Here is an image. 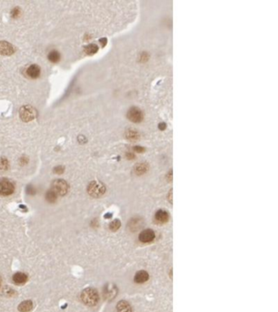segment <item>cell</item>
I'll return each mask as SVG.
<instances>
[{
    "label": "cell",
    "instance_id": "3957f363",
    "mask_svg": "<svg viewBox=\"0 0 278 312\" xmlns=\"http://www.w3.org/2000/svg\"><path fill=\"white\" fill-rule=\"evenodd\" d=\"M105 186L100 181H91L87 186V192L94 198L101 197L105 193Z\"/></svg>",
    "mask_w": 278,
    "mask_h": 312
},
{
    "label": "cell",
    "instance_id": "4fadbf2b",
    "mask_svg": "<svg viewBox=\"0 0 278 312\" xmlns=\"http://www.w3.org/2000/svg\"><path fill=\"white\" fill-rule=\"evenodd\" d=\"M33 302L30 300L24 301L18 306V310L21 312H30L33 310Z\"/></svg>",
    "mask_w": 278,
    "mask_h": 312
},
{
    "label": "cell",
    "instance_id": "5bb4252c",
    "mask_svg": "<svg viewBox=\"0 0 278 312\" xmlns=\"http://www.w3.org/2000/svg\"><path fill=\"white\" fill-rule=\"evenodd\" d=\"M149 280V274L145 271H140L135 275V281L137 283H144Z\"/></svg>",
    "mask_w": 278,
    "mask_h": 312
},
{
    "label": "cell",
    "instance_id": "ffe728a7",
    "mask_svg": "<svg viewBox=\"0 0 278 312\" xmlns=\"http://www.w3.org/2000/svg\"><path fill=\"white\" fill-rule=\"evenodd\" d=\"M121 226V222L118 220H114L109 224V229L111 231H117Z\"/></svg>",
    "mask_w": 278,
    "mask_h": 312
},
{
    "label": "cell",
    "instance_id": "f546056e",
    "mask_svg": "<svg viewBox=\"0 0 278 312\" xmlns=\"http://www.w3.org/2000/svg\"><path fill=\"white\" fill-rule=\"evenodd\" d=\"M135 149H136V151H138V152H141L143 150V148H141V147H136Z\"/></svg>",
    "mask_w": 278,
    "mask_h": 312
},
{
    "label": "cell",
    "instance_id": "f1b7e54d",
    "mask_svg": "<svg viewBox=\"0 0 278 312\" xmlns=\"http://www.w3.org/2000/svg\"><path fill=\"white\" fill-rule=\"evenodd\" d=\"M111 216H112V214H111V213H107V214H105V218L108 219V218H110Z\"/></svg>",
    "mask_w": 278,
    "mask_h": 312
},
{
    "label": "cell",
    "instance_id": "44dd1931",
    "mask_svg": "<svg viewBox=\"0 0 278 312\" xmlns=\"http://www.w3.org/2000/svg\"><path fill=\"white\" fill-rule=\"evenodd\" d=\"M147 169H148V166L145 164H139V165H137V166H136V171L137 174H139V175H141V174L145 173V171H147Z\"/></svg>",
    "mask_w": 278,
    "mask_h": 312
},
{
    "label": "cell",
    "instance_id": "7a4b0ae2",
    "mask_svg": "<svg viewBox=\"0 0 278 312\" xmlns=\"http://www.w3.org/2000/svg\"><path fill=\"white\" fill-rule=\"evenodd\" d=\"M20 118L23 120L24 122H30L31 120H34L37 116V111L35 109L30 105H25L21 106L19 111Z\"/></svg>",
    "mask_w": 278,
    "mask_h": 312
},
{
    "label": "cell",
    "instance_id": "d4e9b609",
    "mask_svg": "<svg viewBox=\"0 0 278 312\" xmlns=\"http://www.w3.org/2000/svg\"><path fill=\"white\" fill-rule=\"evenodd\" d=\"M19 162H20V164L21 165H26V164H28L29 162V160H28V158L26 157V156H25V155H23V156H21V158H20V160H19Z\"/></svg>",
    "mask_w": 278,
    "mask_h": 312
},
{
    "label": "cell",
    "instance_id": "9a60e30c",
    "mask_svg": "<svg viewBox=\"0 0 278 312\" xmlns=\"http://www.w3.org/2000/svg\"><path fill=\"white\" fill-rule=\"evenodd\" d=\"M117 312H131L130 304L126 301H120L117 305Z\"/></svg>",
    "mask_w": 278,
    "mask_h": 312
},
{
    "label": "cell",
    "instance_id": "52a82bcc",
    "mask_svg": "<svg viewBox=\"0 0 278 312\" xmlns=\"http://www.w3.org/2000/svg\"><path fill=\"white\" fill-rule=\"evenodd\" d=\"M16 49L9 42L6 41H1L0 42V55L2 56H12L15 53Z\"/></svg>",
    "mask_w": 278,
    "mask_h": 312
},
{
    "label": "cell",
    "instance_id": "7402d4cb",
    "mask_svg": "<svg viewBox=\"0 0 278 312\" xmlns=\"http://www.w3.org/2000/svg\"><path fill=\"white\" fill-rule=\"evenodd\" d=\"M21 13V9H20L18 7H16L11 11V16H12V19H17L20 17Z\"/></svg>",
    "mask_w": 278,
    "mask_h": 312
},
{
    "label": "cell",
    "instance_id": "ac0fdd59",
    "mask_svg": "<svg viewBox=\"0 0 278 312\" xmlns=\"http://www.w3.org/2000/svg\"><path fill=\"white\" fill-rule=\"evenodd\" d=\"M46 199H47V201L48 202H50V203H53V202H55L56 201V199H57V194L54 192L53 190H48V191L46 193Z\"/></svg>",
    "mask_w": 278,
    "mask_h": 312
},
{
    "label": "cell",
    "instance_id": "30bf717a",
    "mask_svg": "<svg viewBox=\"0 0 278 312\" xmlns=\"http://www.w3.org/2000/svg\"><path fill=\"white\" fill-rule=\"evenodd\" d=\"M116 294H117V289H116V286L113 284H107L105 287L104 295L108 299H112L113 298H114L116 296Z\"/></svg>",
    "mask_w": 278,
    "mask_h": 312
},
{
    "label": "cell",
    "instance_id": "2e32d148",
    "mask_svg": "<svg viewBox=\"0 0 278 312\" xmlns=\"http://www.w3.org/2000/svg\"><path fill=\"white\" fill-rule=\"evenodd\" d=\"M47 59L52 63H58L61 60V55L59 53V51L53 50V51L49 52L48 56H47Z\"/></svg>",
    "mask_w": 278,
    "mask_h": 312
},
{
    "label": "cell",
    "instance_id": "8992f818",
    "mask_svg": "<svg viewBox=\"0 0 278 312\" xmlns=\"http://www.w3.org/2000/svg\"><path fill=\"white\" fill-rule=\"evenodd\" d=\"M127 117L132 122L139 123L143 120V113L138 107H131L127 112Z\"/></svg>",
    "mask_w": 278,
    "mask_h": 312
},
{
    "label": "cell",
    "instance_id": "9c48e42d",
    "mask_svg": "<svg viewBox=\"0 0 278 312\" xmlns=\"http://www.w3.org/2000/svg\"><path fill=\"white\" fill-rule=\"evenodd\" d=\"M40 73H41V69L39 66L37 64H31L26 70L27 76L32 79L38 78L40 76Z\"/></svg>",
    "mask_w": 278,
    "mask_h": 312
},
{
    "label": "cell",
    "instance_id": "83f0119b",
    "mask_svg": "<svg viewBox=\"0 0 278 312\" xmlns=\"http://www.w3.org/2000/svg\"><path fill=\"white\" fill-rule=\"evenodd\" d=\"M100 42H101L103 46H105V44H106V38H101V39L100 40Z\"/></svg>",
    "mask_w": 278,
    "mask_h": 312
},
{
    "label": "cell",
    "instance_id": "e0dca14e",
    "mask_svg": "<svg viewBox=\"0 0 278 312\" xmlns=\"http://www.w3.org/2000/svg\"><path fill=\"white\" fill-rule=\"evenodd\" d=\"M97 51H98V46L96 44H89L84 47L85 53L87 55H89V56L96 54Z\"/></svg>",
    "mask_w": 278,
    "mask_h": 312
},
{
    "label": "cell",
    "instance_id": "7c38bea8",
    "mask_svg": "<svg viewBox=\"0 0 278 312\" xmlns=\"http://www.w3.org/2000/svg\"><path fill=\"white\" fill-rule=\"evenodd\" d=\"M12 280L13 282L17 284H23L27 281L28 280V276L26 273L24 272H17L15 273L13 276H12Z\"/></svg>",
    "mask_w": 278,
    "mask_h": 312
},
{
    "label": "cell",
    "instance_id": "d6986e66",
    "mask_svg": "<svg viewBox=\"0 0 278 312\" xmlns=\"http://www.w3.org/2000/svg\"><path fill=\"white\" fill-rule=\"evenodd\" d=\"M9 168V162L6 157L0 158V171H5Z\"/></svg>",
    "mask_w": 278,
    "mask_h": 312
},
{
    "label": "cell",
    "instance_id": "8fae6325",
    "mask_svg": "<svg viewBox=\"0 0 278 312\" xmlns=\"http://www.w3.org/2000/svg\"><path fill=\"white\" fill-rule=\"evenodd\" d=\"M169 214L164 210H157L155 214V220L159 224H163L168 221Z\"/></svg>",
    "mask_w": 278,
    "mask_h": 312
},
{
    "label": "cell",
    "instance_id": "4316f807",
    "mask_svg": "<svg viewBox=\"0 0 278 312\" xmlns=\"http://www.w3.org/2000/svg\"><path fill=\"white\" fill-rule=\"evenodd\" d=\"M128 137L129 138L135 140V139L136 138V133L135 132H131L130 133H128Z\"/></svg>",
    "mask_w": 278,
    "mask_h": 312
},
{
    "label": "cell",
    "instance_id": "5b68a950",
    "mask_svg": "<svg viewBox=\"0 0 278 312\" xmlns=\"http://www.w3.org/2000/svg\"><path fill=\"white\" fill-rule=\"evenodd\" d=\"M15 186L13 183L8 179H0V195L9 196L14 193Z\"/></svg>",
    "mask_w": 278,
    "mask_h": 312
},
{
    "label": "cell",
    "instance_id": "ba28073f",
    "mask_svg": "<svg viewBox=\"0 0 278 312\" xmlns=\"http://www.w3.org/2000/svg\"><path fill=\"white\" fill-rule=\"evenodd\" d=\"M155 233L151 229H145L141 232V233L139 236V239L141 242L148 243L151 242L154 240Z\"/></svg>",
    "mask_w": 278,
    "mask_h": 312
},
{
    "label": "cell",
    "instance_id": "4dcf8cb0",
    "mask_svg": "<svg viewBox=\"0 0 278 312\" xmlns=\"http://www.w3.org/2000/svg\"><path fill=\"white\" fill-rule=\"evenodd\" d=\"M1 284H2V280H1V278H0V286H1Z\"/></svg>",
    "mask_w": 278,
    "mask_h": 312
},
{
    "label": "cell",
    "instance_id": "cb8c5ba5",
    "mask_svg": "<svg viewBox=\"0 0 278 312\" xmlns=\"http://www.w3.org/2000/svg\"><path fill=\"white\" fill-rule=\"evenodd\" d=\"M53 171L54 173L61 175V174H62L65 171V168L63 166H56V168H54Z\"/></svg>",
    "mask_w": 278,
    "mask_h": 312
},
{
    "label": "cell",
    "instance_id": "277c9868",
    "mask_svg": "<svg viewBox=\"0 0 278 312\" xmlns=\"http://www.w3.org/2000/svg\"><path fill=\"white\" fill-rule=\"evenodd\" d=\"M52 190H53L57 195L64 196L68 193L69 185L66 180H62V179H57L52 182Z\"/></svg>",
    "mask_w": 278,
    "mask_h": 312
},
{
    "label": "cell",
    "instance_id": "603a6c76",
    "mask_svg": "<svg viewBox=\"0 0 278 312\" xmlns=\"http://www.w3.org/2000/svg\"><path fill=\"white\" fill-rule=\"evenodd\" d=\"M26 193H27V194H29V195H30V196H34V195H35V194H36V190H35L34 187L33 185H29L28 186L26 187Z\"/></svg>",
    "mask_w": 278,
    "mask_h": 312
},
{
    "label": "cell",
    "instance_id": "6da1fadb",
    "mask_svg": "<svg viewBox=\"0 0 278 312\" xmlns=\"http://www.w3.org/2000/svg\"><path fill=\"white\" fill-rule=\"evenodd\" d=\"M81 299L86 305L93 306L98 302L99 295L96 289L92 288H87L82 292Z\"/></svg>",
    "mask_w": 278,
    "mask_h": 312
},
{
    "label": "cell",
    "instance_id": "484cf974",
    "mask_svg": "<svg viewBox=\"0 0 278 312\" xmlns=\"http://www.w3.org/2000/svg\"><path fill=\"white\" fill-rule=\"evenodd\" d=\"M77 141H78V142L81 144H84L87 142V138L85 137L84 136H82V135H80V136L77 137Z\"/></svg>",
    "mask_w": 278,
    "mask_h": 312
}]
</instances>
